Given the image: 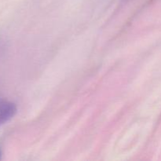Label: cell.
<instances>
[{"label":"cell","instance_id":"1","mask_svg":"<svg viewBox=\"0 0 161 161\" xmlns=\"http://www.w3.org/2000/svg\"><path fill=\"white\" fill-rule=\"evenodd\" d=\"M17 112V105L14 102L0 100V127L13 119Z\"/></svg>","mask_w":161,"mask_h":161},{"label":"cell","instance_id":"2","mask_svg":"<svg viewBox=\"0 0 161 161\" xmlns=\"http://www.w3.org/2000/svg\"><path fill=\"white\" fill-rule=\"evenodd\" d=\"M0 158H1V151H0Z\"/></svg>","mask_w":161,"mask_h":161}]
</instances>
